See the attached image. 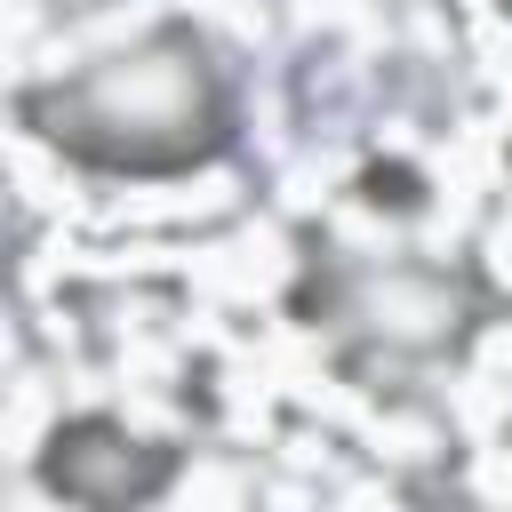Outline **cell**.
<instances>
[{"instance_id":"cell-1","label":"cell","mask_w":512,"mask_h":512,"mask_svg":"<svg viewBox=\"0 0 512 512\" xmlns=\"http://www.w3.org/2000/svg\"><path fill=\"white\" fill-rule=\"evenodd\" d=\"M24 120L72 152V160H96V168H136V176H160V168H192L216 152L224 136V96H216V72H208V48L192 32H152L40 96H24Z\"/></svg>"},{"instance_id":"cell-2","label":"cell","mask_w":512,"mask_h":512,"mask_svg":"<svg viewBox=\"0 0 512 512\" xmlns=\"http://www.w3.org/2000/svg\"><path fill=\"white\" fill-rule=\"evenodd\" d=\"M160 472H168V456L144 448V440H128L120 424H72L48 448V480L72 504H88V512H128L136 496L160 488Z\"/></svg>"}]
</instances>
